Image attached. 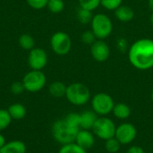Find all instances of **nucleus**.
Segmentation results:
<instances>
[{
  "mask_svg": "<svg viewBox=\"0 0 153 153\" xmlns=\"http://www.w3.org/2000/svg\"><path fill=\"white\" fill-rule=\"evenodd\" d=\"M130 64L141 71L153 68V39H140L134 41L128 49Z\"/></svg>",
  "mask_w": 153,
  "mask_h": 153,
  "instance_id": "obj_1",
  "label": "nucleus"
},
{
  "mask_svg": "<svg viewBox=\"0 0 153 153\" xmlns=\"http://www.w3.org/2000/svg\"><path fill=\"white\" fill-rule=\"evenodd\" d=\"M79 130V128L70 126L64 118L56 120L51 128L53 138L62 145L74 143Z\"/></svg>",
  "mask_w": 153,
  "mask_h": 153,
  "instance_id": "obj_2",
  "label": "nucleus"
},
{
  "mask_svg": "<svg viewBox=\"0 0 153 153\" xmlns=\"http://www.w3.org/2000/svg\"><path fill=\"white\" fill-rule=\"evenodd\" d=\"M65 98L74 106H83L91 99L90 89L82 82H74L67 86Z\"/></svg>",
  "mask_w": 153,
  "mask_h": 153,
  "instance_id": "obj_3",
  "label": "nucleus"
},
{
  "mask_svg": "<svg viewBox=\"0 0 153 153\" xmlns=\"http://www.w3.org/2000/svg\"><path fill=\"white\" fill-rule=\"evenodd\" d=\"M91 24V30L98 39H105L113 30V23L111 19L104 13H97L93 15Z\"/></svg>",
  "mask_w": 153,
  "mask_h": 153,
  "instance_id": "obj_4",
  "label": "nucleus"
},
{
  "mask_svg": "<svg viewBox=\"0 0 153 153\" xmlns=\"http://www.w3.org/2000/svg\"><path fill=\"white\" fill-rule=\"evenodd\" d=\"M117 126L112 119L106 117H99L92 127L94 135L103 141H107L115 136Z\"/></svg>",
  "mask_w": 153,
  "mask_h": 153,
  "instance_id": "obj_5",
  "label": "nucleus"
},
{
  "mask_svg": "<svg viewBox=\"0 0 153 153\" xmlns=\"http://www.w3.org/2000/svg\"><path fill=\"white\" fill-rule=\"evenodd\" d=\"M115 102L113 98L105 92H99L91 99L92 110L100 117H106L112 113Z\"/></svg>",
  "mask_w": 153,
  "mask_h": 153,
  "instance_id": "obj_6",
  "label": "nucleus"
},
{
  "mask_svg": "<svg viewBox=\"0 0 153 153\" xmlns=\"http://www.w3.org/2000/svg\"><path fill=\"white\" fill-rule=\"evenodd\" d=\"M22 82L24 85L25 91L34 93L41 91L45 87L47 77L42 71L31 70L23 76Z\"/></svg>",
  "mask_w": 153,
  "mask_h": 153,
  "instance_id": "obj_7",
  "label": "nucleus"
},
{
  "mask_svg": "<svg viewBox=\"0 0 153 153\" xmlns=\"http://www.w3.org/2000/svg\"><path fill=\"white\" fill-rule=\"evenodd\" d=\"M50 46L54 53L58 56H65L72 48V39L66 32L56 31L50 39Z\"/></svg>",
  "mask_w": 153,
  "mask_h": 153,
  "instance_id": "obj_8",
  "label": "nucleus"
},
{
  "mask_svg": "<svg viewBox=\"0 0 153 153\" xmlns=\"http://www.w3.org/2000/svg\"><path fill=\"white\" fill-rule=\"evenodd\" d=\"M137 136V129L131 123H123L117 126L115 137L122 145L132 143Z\"/></svg>",
  "mask_w": 153,
  "mask_h": 153,
  "instance_id": "obj_9",
  "label": "nucleus"
},
{
  "mask_svg": "<svg viewBox=\"0 0 153 153\" xmlns=\"http://www.w3.org/2000/svg\"><path fill=\"white\" fill-rule=\"evenodd\" d=\"M28 64L31 70L42 71L48 64V54L40 48H34L30 50L28 56Z\"/></svg>",
  "mask_w": 153,
  "mask_h": 153,
  "instance_id": "obj_10",
  "label": "nucleus"
},
{
  "mask_svg": "<svg viewBox=\"0 0 153 153\" xmlns=\"http://www.w3.org/2000/svg\"><path fill=\"white\" fill-rule=\"evenodd\" d=\"M91 54L97 62H105L110 56V48L104 39H98L91 46Z\"/></svg>",
  "mask_w": 153,
  "mask_h": 153,
  "instance_id": "obj_11",
  "label": "nucleus"
},
{
  "mask_svg": "<svg viewBox=\"0 0 153 153\" xmlns=\"http://www.w3.org/2000/svg\"><path fill=\"white\" fill-rule=\"evenodd\" d=\"M74 143H76L82 149L88 151L95 144V135L91 130L80 129L76 134Z\"/></svg>",
  "mask_w": 153,
  "mask_h": 153,
  "instance_id": "obj_12",
  "label": "nucleus"
},
{
  "mask_svg": "<svg viewBox=\"0 0 153 153\" xmlns=\"http://www.w3.org/2000/svg\"><path fill=\"white\" fill-rule=\"evenodd\" d=\"M99 116L93 110H86L80 114V129L91 130Z\"/></svg>",
  "mask_w": 153,
  "mask_h": 153,
  "instance_id": "obj_13",
  "label": "nucleus"
},
{
  "mask_svg": "<svg viewBox=\"0 0 153 153\" xmlns=\"http://www.w3.org/2000/svg\"><path fill=\"white\" fill-rule=\"evenodd\" d=\"M27 147L25 143L20 140H13L6 142V143L0 149V153H26Z\"/></svg>",
  "mask_w": 153,
  "mask_h": 153,
  "instance_id": "obj_14",
  "label": "nucleus"
},
{
  "mask_svg": "<svg viewBox=\"0 0 153 153\" xmlns=\"http://www.w3.org/2000/svg\"><path fill=\"white\" fill-rule=\"evenodd\" d=\"M115 15L122 22H128L134 17V11L128 5L121 4L115 10Z\"/></svg>",
  "mask_w": 153,
  "mask_h": 153,
  "instance_id": "obj_15",
  "label": "nucleus"
},
{
  "mask_svg": "<svg viewBox=\"0 0 153 153\" xmlns=\"http://www.w3.org/2000/svg\"><path fill=\"white\" fill-rule=\"evenodd\" d=\"M7 110L13 120H22L27 115L26 108L21 103H13L10 105Z\"/></svg>",
  "mask_w": 153,
  "mask_h": 153,
  "instance_id": "obj_16",
  "label": "nucleus"
},
{
  "mask_svg": "<svg viewBox=\"0 0 153 153\" xmlns=\"http://www.w3.org/2000/svg\"><path fill=\"white\" fill-rule=\"evenodd\" d=\"M112 113L117 118H118L120 120H126L131 116L132 110H131V108L127 104L119 102L117 104L115 103Z\"/></svg>",
  "mask_w": 153,
  "mask_h": 153,
  "instance_id": "obj_17",
  "label": "nucleus"
},
{
  "mask_svg": "<svg viewBox=\"0 0 153 153\" xmlns=\"http://www.w3.org/2000/svg\"><path fill=\"white\" fill-rule=\"evenodd\" d=\"M66 89L67 86L64 82L56 81V82H53L49 85L48 91L49 94L54 98H62V97H65Z\"/></svg>",
  "mask_w": 153,
  "mask_h": 153,
  "instance_id": "obj_18",
  "label": "nucleus"
},
{
  "mask_svg": "<svg viewBox=\"0 0 153 153\" xmlns=\"http://www.w3.org/2000/svg\"><path fill=\"white\" fill-rule=\"evenodd\" d=\"M18 42L20 47L24 50H31L32 48H35V39L31 35L28 33L22 34L19 37Z\"/></svg>",
  "mask_w": 153,
  "mask_h": 153,
  "instance_id": "obj_19",
  "label": "nucleus"
},
{
  "mask_svg": "<svg viewBox=\"0 0 153 153\" xmlns=\"http://www.w3.org/2000/svg\"><path fill=\"white\" fill-rule=\"evenodd\" d=\"M58 153H87V151L79 146L76 143H71L62 145Z\"/></svg>",
  "mask_w": 153,
  "mask_h": 153,
  "instance_id": "obj_20",
  "label": "nucleus"
},
{
  "mask_svg": "<svg viewBox=\"0 0 153 153\" xmlns=\"http://www.w3.org/2000/svg\"><path fill=\"white\" fill-rule=\"evenodd\" d=\"M92 18H93L92 11L80 7V9L77 12V19L81 23H82V24L90 23V22H91Z\"/></svg>",
  "mask_w": 153,
  "mask_h": 153,
  "instance_id": "obj_21",
  "label": "nucleus"
},
{
  "mask_svg": "<svg viewBox=\"0 0 153 153\" xmlns=\"http://www.w3.org/2000/svg\"><path fill=\"white\" fill-rule=\"evenodd\" d=\"M121 143L114 136L107 141H105V149L108 153H117L121 148Z\"/></svg>",
  "mask_w": 153,
  "mask_h": 153,
  "instance_id": "obj_22",
  "label": "nucleus"
},
{
  "mask_svg": "<svg viewBox=\"0 0 153 153\" xmlns=\"http://www.w3.org/2000/svg\"><path fill=\"white\" fill-rule=\"evenodd\" d=\"M12 120L13 119L9 115L7 109L0 108V132L6 129L10 126Z\"/></svg>",
  "mask_w": 153,
  "mask_h": 153,
  "instance_id": "obj_23",
  "label": "nucleus"
},
{
  "mask_svg": "<svg viewBox=\"0 0 153 153\" xmlns=\"http://www.w3.org/2000/svg\"><path fill=\"white\" fill-rule=\"evenodd\" d=\"M47 7L53 13H59L65 8V3L63 0H48Z\"/></svg>",
  "mask_w": 153,
  "mask_h": 153,
  "instance_id": "obj_24",
  "label": "nucleus"
},
{
  "mask_svg": "<svg viewBox=\"0 0 153 153\" xmlns=\"http://www.w3.org/2000/svg\"><path fill=\"white\" fill-rule=\"evenodd\" d=\"M64 119L72 126L75 127V128H79L80 129V114L77 113H69L67 114Z\"/></svg>",
  "mask_w": 153,
  "mask_h": 153,
  "instance_id": "obj_25",
  "label": "nucleus"
},
{
  "mask_svg": "<svg viewBox=\"0 0 153 153\" xmlns=\"http://www.w3.org/2000/svg\"><path fill=\"white\" fill-rule=\"evenodd\" d=\"M123 0H100V4L107 10L115 11L122 4Z\"/></svg>",
  "mask_w": 153,
  "mask_h": 153,
  "instance_id": "obj_26",
  "label": "nucleus"
},
{
  "mask_svg": "<svg viewBox=\"0 0 153 153\" xmlns=\"http://www.w3.org/2000/svg\"><path fill=\"white\" fill-rule=\"evenodd\" d=\"M80 7L93 11L100 4V0H79Z\"/></svg>",
  "mask_w": 153,
  "mask_h": 153,
  "instance_id": "obj_27",
  "label": "nucleus"
},
{
  "mask_svg": "<svg viewBox=\"0 0 153 153\" xmlns=\"http://www.w3.org/2000/svg\"><path fill=\"white\" fill-rule=\"evenodd\" d=\"M81 39H82L83 44L91 46L97 40V38H96V36L92 30H86L82 34Z\"/></svg>",
  "mask_w": 153,
  "mask_h": 153,
  "instance_id": "obj_28",
  "label": "nucleus"
},
{
  "mask_svg": "<svg viewBox=\"0 0 153 153\" xmlns=\"http://www.w3.org/2000/svg\"><path fill=\"white\" fill-rule=\"evenodd\" d=\"M27 4L35 10H41L47 7L48 0H26Z\"/></svg>",
  "mask_w": 153,
  "mask_h": 153,
  "instance_id": "obj_29",
  "label": "nucleus"
},
{
  "mask_svg": "<svg viewBox=\"0 0 153 153\" xmlns=\"http://www.w3.org/2000/svg\"><path fill=\"white\" fill-rule=\"evenodd\" d=\"M24 91H25V88H24V85H23L22 82H14L11 85V92L15 94V95L21 94Z\"/></svg>",
  "mask_w": 153,
  "mask_h": 153,
  "instance_id": "obj_30",
  "label": "nucleus"
},
{
  "mask_svg": "<svg viewBox=\"0 0 153 153\" xmlns=\"http://www.w3.org/2000/svg\"><path fill=\"white\" fill-rule=\"evenodd\" d=\"M117 48L121 52H125V51H126V50L129 49V48H128V42L124 38H120V39H118L117 40Z\"/></svg>",
  "mask_w": 153,
  "mask_h": 153,
  "instance_id": "obj_31",
  "label": "nucleus"
},
{
  "mask_svg": "<svg viewBox=\"0 0 153 153\" xmlns=\"http://www.w3.org/2000/svg\"><path fill=\"white\" fill-rule=\"evenodd\" d=\"M126 153H145V152L142 147L134 145V146H131L128 148V150L126 151Z\"/></svg>",
  "mask_w": 153,
  "mask_h": 153,
  "instance_id": "obj_32",
  "label": "nucleus"
},
{
  "mask_svg": "<svg viewBox=\"0 0 153 153\" xmlns=\"http://www.w3.org/2000/svg\"><path fill=\"white\" fill-rule=\"evenodd\" d=\"M5 143H6V139H5V137L0 133V149H1Z\"/></svg>",
  "mask_w": 153,
  "mask_h": 153,
  "instance_id": "obj_33",
  "label": "nucleus"
},
{
  "mask_svg": "<svg viewBox=\"0 0 153 153\" xmlns=\"http://www.w3.org/2000/svg\"><path fill=\"white\" fill-rule=\"evenodd\" d=\"M149 7L153 11V0H149Z\"/></svg>",
  "mask_w": 153,
  "mask_h": 153,
  "instance_id": "obj_34",
  "label": "nucleus"
},
{
  "mask_svg": "<svg viewBox=\"0 0 153 153\" xmlns=\"http://www.w3.org/2000/svg\"><path fill=\"white\" fill-rule=\"evenodd\" d=\"M150 21H151V23H152V24L153 25V11H152V15H151Z\"/></svg>",
  "mask_w": 153,
  "mask_h": 153,
  "instance_id": "obj_35",
  "label": "nucleus"
},
{
  "mask_svg": "<svg viewBox=\"0 0 153 153\" xmlns=\"http://www.w3.org/2000/svg\"><path fill=\"white\" fill-rule=\"evenodd\" d=\"M152 100L153 101V90H152Z\"/></svg>",
  "mask_w": 153,
  "mask_h": 153,
  "instance_id": "obj_36",
  "label": "nucleus"
},
{
  "mask_svg": "<svg viewBox=\"0 0 153 153\" xmlns=\"http://www.w3.org/2000/svg\"><path fill=\"white\" fill-rule=\"evenodd\" d=\"M49 153H56V152H49ZM57 153H58V152H57Z\"/></svg>",
  "mask_w": 153,
  "mask_h": 153,
  "instance_id": "obj_37",
  "label": "nucleus"
}]
</instances>
